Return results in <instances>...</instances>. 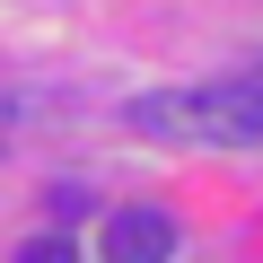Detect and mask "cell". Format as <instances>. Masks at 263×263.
Masks as SVG:
<instances>
[{
  "instance_id": "cell-1",
  "label": "cell",
  "mask_w": 263,
  "mask_h": 263,
  "mask_svg": "<svg viewBox=\"0 0 263 263\" xmlns=\"http://www.w3.org/2000/svg\"><path fill=\"white\" fill-rule=\"evenodd\" d=\"M132 132L149 141H193V149H254L263 141V70L237 79H193V88H158L123 105Z\"/></svg>"
},
{
  "instance_id": "cell-2",
  "label": "cell",
  "mask_w": 263,
  "mask_h": 263,
  "mask_svg": "<svg viewBox=\"0 0 263 263\" xmlns=\"http://www.w3.org/2000/svg\"><path fill=\"white\" fill-rule=\"evenodd\" d=\"M167 254H176L167 211H114L105 219V263H167Z\"/></svg>"
},
{
  "instance_id": "cell-3",
  "label": "cell",
  "mask_w": 263,
  "mask_h": 263,
  "mask_svg": "<svg viewBox=\"0 0 263 263\" xmlns=\"http://www.w3.org/2000/svg\"><path fill=\"white\" fill-rule=\"evenodd\" d=\"M18 263H79V254H70V228H44V237H27V246H18Z\"/></svg>"
}]
</instances>
